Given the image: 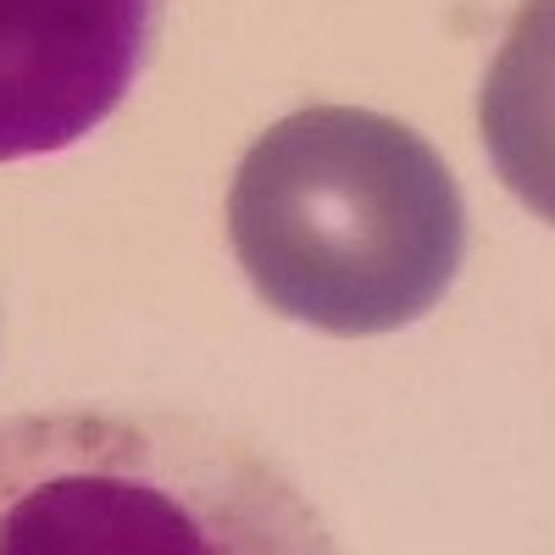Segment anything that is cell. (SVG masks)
Masks as SVG:
<instances>
[{"mask_svg":"<svg viewBox=\"0 0 555 555\" xmlns=\"http://www.w3.org/2000/svg\"><path fill=\"white\" fill-rule=\"evenodd\" d=\"M334 550L295 483L190 416L56 411L0 423V555Z\"/></svg>","mask_w":555,"mask_h":555,"instance_id":"2","label":"cell"},{"mask_svg":"<svg viewBox=\"0 0 555 555\" xmlns=\"http://www.w3.org/2000/svg\"><path fill=\"white\" fill-rule=\"evenodd\" d=\"M162 0H0V162L95 133L145 73Z\"/></svg>","mask_w":555,"mask_h":555,"instance_id":"3","label":"cell"},{"mask_svg":"<svg viewBox=\"0 0 555 555\" xmlns=\"http://www.w3.org/2000/svg\"><path fill=\"white\" fill-rule=\"evenodd\" d=\"M228 240L278 317L361 339L444 300L467 206L416 128L361 106H306L245 151Z\"/></svg>","mask_w":555,"mask_h":555,"instance_id":"1","label":"cell"}]
</instances>
